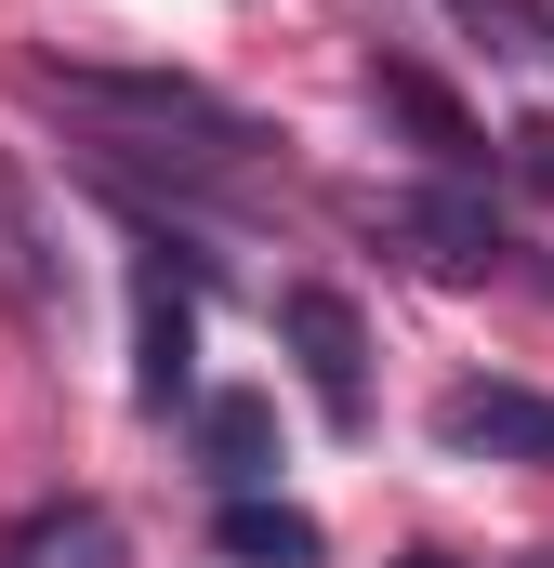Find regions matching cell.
<instances>
[{"mask_svg":"<svg viewBox=\"0 0 554 568\" xmlns=\"http://www.w3.org/2000/svg\"><path fill=\"white\" fill-rule=\"evenodd\" d=\"M27 93L80 120V145L106 159V185L172 172V199H225V185L265 159V133H252L225 93L172 80V67H80V53H40V67H27Z\"/></svg>","mask_w":554,"mask_h":568,"instance_id":"obj_1","label":"cell"},{"mask_svg":"<svg viewBox=\"0 0 554 568\" xmlns=\"http://www.w3.org/2000/svg\"><path fill=\"white\" fill-rule=\"evenodd\" d=\"M357 225H370V239H397V252L435 265V278H529L515 225H502L475 185H397V199H357Z\"/></svg>","mask_w":554,"mask_h":568,"instance_id":"obj_2","label":"cell"},{"mask_svg":"<svg viewBox=\"0 0 554 568\" xmlns=\"http://www.w3.org/2000/svg\"><path fill=\"white\" fill-rule=\"evenodd\" d=\"M277 344H290V371H304L317 424H330V436H370V317H357L343 291H330V278H290V291H277Z\"/></svg>","mask_w":554,"mask_h":568,"instance_id":"obj_3","label":"cell"},{"mask_svg":"<svg viewBox=\"0 0 554 568\" xmlns=\"http://www.w3.org/2000/svg\"><path fill=\"white\" fill-rule=\"evenodd\" d=\"M133 397L158 424L198 410V278H172V239L133 252Z\"/></svg>","mask_w":554,"mask_h":568,"instance_id":"obj_4","label":"cell"},{"mask_svg":"<svg viewBox=\"0 0 554 568\" xmlns=\"http://www.w3.org/2000/svg\"><path fill=\"white\" fill-rule=\"evenodd\" d=\"M370 106H383V120L422 145V172H435V185H475V172H489V133L462 120V93H449L435 67H410V53H370Z\"/></svg>","mask_w":554,"mask_h":568,"instance_id":"obj_5","label":"cell"},{"mask_svg":"<svg viewBox=\"0 0 554 568\" xmlns=\"http://www.w3.org/2000/svg\"><path fill=\"white\" fill-rule=\"evenodd\" d=\"M435 449L449 463H542L554 476V397L542 384H449L435 397Z\"/></svg>","mask_w":554,"mask_h":568,"instance_id":"obj_6","label":"cell"},{"mask_svg":"<svg viewBox=\"0 0 554 568\" xmlns=\"http://www.w3.org/2000/svg\"><path fill=\"white\" fill-rule=\"evenodd\" d=\"M0 304L27 317V331H53L66 317V252H53V212H40V185L0 159Z\"/></svg>","mask_w":554,"mask_h":568,"instance_id":"obj_7","label":"cell"},{"mask_svg":"<svg viewBox=\"0 0 554 568\" xmlns=\"http://www.w3.org/2000/svg\"><path fill=\"white\" fill-rule=\"evenodd\" d=\"M198 463L225 476V489H265L277 476V410L252 384H225V397H198Z\"/></svg>","mask_w":554,"mask_h":568,"instance_id":"obj_8","label":"cell"},{"mask_svg":"<svg viewBox=\"0 0 554 568\" xmlns=\"http://www.w3.org/2000/svg\"><path fill=\"white\" fill-rule=\"evenodd\" d=\"M212 556H225V568H317V516H304V503H265V489H238V503L212 516Z\"/></svg>","mask_w":554,"mask_h":568,"instance_id":"obj_9","label":"cell"},{"mask_svg":"<svg viewBox=\"0 0 554 568\" xmlns=\"http://www.w3.org/2000/svg\"><path fill=\"white\" fill-rule=\"evenodd\" d=\"M449 13H462L489 53H542V40H554V27H542V0H449Z\"/></svg>","mask_w":554,"mask_h":568,"instance_id":"obj_10","label":"cell"},{"mask_svg":"<svg viewBox=\"0 0 554 568\" xmlns=\"http://www.w3.org/2000/svg\"><path fill=\"white\" fill-rule=\"evenodd\" d=\"M515 172H529V185L554 199V120H529V133H515Z\"/></svg>","mask_w":554,"mask_h":568,"instance_id":"obj_11","label":"cell"},{"mask_svg":"<svg viewBox=\"0 0 554 568\" xmlns=\"http://www.w3.org/2000/svg\"><path fill=\"white\" fill-rule=\"evenodd\" d=\"M397 568H449V556H397Z\"/></svg>","mask_w":554,"mask_h":568,"instance_id":"obj_12","label":"cell"},{"mask_svg":"<svg viewBox=\"0 0 554 568\" xmlns=\"http://www.w3.org/2000/svg\"><path fill=\"white\" fill-rule=\"evenodd\" d=\"M515 568H554V556H515Z\"/></svg>","mask_w":554,"mask_h":568,"instance_id":"obj_13","label":"cell"}]
</instances>
